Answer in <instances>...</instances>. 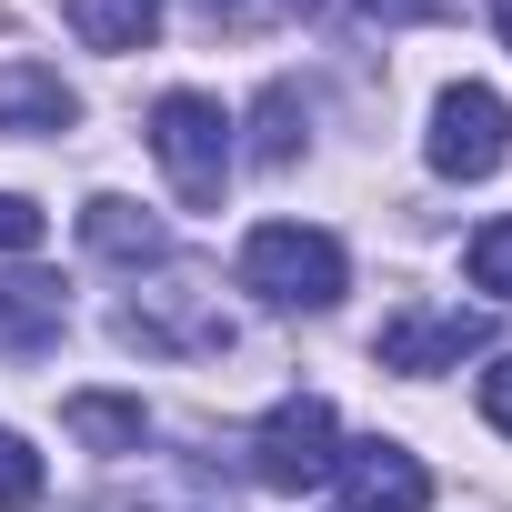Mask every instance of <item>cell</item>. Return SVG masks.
<instances>
[{"label": "cell", "instance_id": "1", "mask_svg": "<svg viewBox=\"0 0 512 512\" xmlns=\"http://www.w3.org/2000/svg\"><path fill=\"white\" fill-rule=\"evenodd\" d=\"M352 282L342 262V241L332 231H302V221H262L241 241V292H262L272 312H332Z\"/></svg>", "mask_w": 512, "mask_h": 512}, {"label": "cell", "instance_id": "2", "mask_svg": "<svg viewBox=\"0 0 512 512\" xmlns=\"http://www.w3.org/2000/svg\"><path fill=\"white\" fill-rule=\"evenodd\" d=\"M151 161L171 171V191L191 211H221V191H231V121H221V101L161 91L151 101Z\"/></svg>", "mask_w": 512, "mask_h": 512}, {"label": "cell", "instance_id": "3", "mask_svg": "<svg viewBox=\"0 0 512 512\" xmlns=\"http://www.w3.org/2000/svg\"><path fill=\"white\" fill-rule=\"evenodd\" d=\"M332 472H342V422H332V402L292 392L282 412H262V432H251V482H262V492H322Z\"/></svg>", "mask_w": 512, "mask_h": 512}, {"label": "cell", "instance_id": "4", "mask_svg": "<svg viewBox=\"0 0 512 512\" xmlns=\"http://www.w3.org/2000/svg\"><path fill=\"white\" fill-rule=\"evenodd\" d=\"M121 342H141V352H221L231 312H221V292L201 272H161L141 302H121Z\"/></svg>", "mask_w": 512, "mask_h": 512}, {"label": "cell", "instance_id": "5", "mask_svg": "<svg viewBox=\"0 0 512 512\" xmlns=\"http://www.w3.org/2000/svg\"><path fill=\"white\" fill-rule=\"evenodd\" d=\"M502 161H512V111H502V91L452 81V91L432 101V171H442V181H492Z\"/></svg>", "mask_w": 512, "mask_h": 512}, {"label": "cell", "instance_id": "6", "mask_svg": "<svg viewBox=\"0 0 512 512\" xmlns=\"http://www.w3.org/2000/svg\"><path fill=\"white\" fill-rule=\"evenodd\" d=\"M372 352H382V372H452L462 352H482V312H392L382 332H372Z\"/></svg>", "mask_w": 512, "mask_h": 512}, {"label": "cell", "instance_id": "7", "mask_svg": "<svg viewBox=\"0 0 512 512\" xmlns=\"http://www.w3.org/2000/svg\"><path fill=\"white\" fill-rule=\"evenodd\" d=\"M332 482L352 492V512H432V472H422L402 442H382V432H372V442H352Z\"/></svg>", "mask_w": 512, "mask_h": 512}, {"label": "cell", "instance_id": "8", "mask_svg": "<svg viewBox=\"0 0 512 512\" xmlns=\"http://www.w3.org/2000/svg\"><path fill=\"white\" fill-rule=\"evenodd\" d=\"M81 121V91L41 61H11L0 71V131H71Z\"/></svg>", "mask_w": 512, "mask_h": 512}, {"label": "cell", "instance_id": "9", "mask_svg": "<svg viewBox=\"0 0 512 512\" xmlns=\"http://www.w3.org/2000/svg\"><path fill=\"white\" fill-rule=\"evenodd\" d=\"M81 241L101 251V262H161V221H151L141 201H121V191H101V201L81 211Z\"/></svg>", "mask_w": 512, "mask_h": 512}, {"label": "cell", "instance_id": "10", "mask_svg": "<svg viewBox=\"0 0 512 512\" xmlns=\"http://www.w3.org/2000/svg\"><path fill=\"white\" fill-rule=\"evenodd\" d=\"M61 422H71V442H91V452H141V402H121V392H71L61 402Z\"/></svg>", "mask_w": 512, "mask_h": 512}, {"label": "cell", "instance_id": "11", "mask_svg": "<svg viewBox=\"0 0 512 512\" xmlns=\"http://www.w3.org/2000/svg\"><path fill=\"white\" fill-rule=\"evenodd\" d=\"M61 11H71V31L91 51H141L161 31V0H61Z\"/></svg>", "mask_w": 512, "mask_h": 512}, {"label": "cell", "instance_id": "12", "mask_svg": "<svg viewBox=\"0 0 512 512\" xmlns=\"http://www.w3.org/2000/svg\"><path fill=\"white\" fill-rule=\"evenodd\" d=\"M292 151H302V91L272 81L262 111H251V161H262V171H292Z\"/></svg>", "mask_w": 512, "mask_h": 512}, {"label": "cell", "instance_id": "13", "mask_svg": "<svg viewBox=\"0 0 512 512\" xmlns=\"http://www.w3.org/2000/svg\"><path fill=\"white\" fill-rule=\"evenodd\" d=\"M0 332H11L21 352H31V342H51V332H61V282H41V272L0 282Z\"/></svg>", "mask_w": 512, "mask_h": 512}, {"label": "cell", "instance_id": "14", "mask_svg": "<svg viewBox=\"0 0 512 512\" xmlns=\"http://www.w3.org/2000/svg\"><path fill=\"white\" fill-rule=\"evenodd\" d=\"M191 11H201L211 31H231V41H262V31H282V21L322 11V0H191Z\"/></svg>", "mask_w": 512, "mask_h": 512}, {"label": "cell", "instance_id": "15", "mask_svg": "<svg viewBox=\"0 0 512 512\" xmlns=\"http://www.w3.org/2000/svg\"><path fill=\"white\" fill-rule=\"evenodd\" d=\"M462 262H472V292H492V302H512V221H482V231H472V251H462Z\"/></svg>", "mask_w": 512, "mask_h": 512}, {"label": "cell", "instance_id": "16", "mask_svg": "<svg viewBox=\"0 0 512 512\" xmlns=\"http://www.w3.org/2000/svg\"><path fill=\"white\" fill-rule=\"evenodd\" d=\"M41 502V452L21 432H0V512H31Z\"/></svg>", "mask_w": 512, "mask_h": 512}, {"label": "cell", "instance_id": "17", "mask_svg": "<svg viewBox=\"0 0 512 512\" xmlns=\"http://www.w3.org/2000/svg\"><path fill=\"white\" fill-rule=\"evenodd\" d=\"M31 241H41V201L0 191V251H31Z\"/></svg>", "mask_w": 512, "mask_h": 512}, {"label": "cell", "instance_id": "18", "mask_svg": "<svg viewBox=\"0 0 512 512\" xmlns=\"http://www.w3.org/2000/svg\"><path fill=\"white\" fill-rule=\"evenodd\" d=\"M482 422H492V432H512V362H492V372H482Z\"/></svg>", "mask_w": 512, "mask_h": 512}, {"label": "cell", "instance_id": "19", "mask_svg": "<svg viewBox=\"0 0 512 512\" xmlns=\"http://www.w3.org/2000/svg\"><path fill=\"white\" fill-rule=\"evenodd\" d=\"M372 11H382V21H452L462 0H372Z\"/></svg>", "mask_w": 512, "mask_h": 512}, {"label": "cell", "instance_id": "20", "mask_svg": "<svg viewBox=\"0 0 512 512\" xmlns=\"http://www.w3.org/2000/svg\"><path fill=\"white\" fill-rule=\"evenodd\" d=\"M492 21H502V51H512V0H502V11H492Z\"/></svg>", "mask_w": 512, "mask_h": 512}]
</instances>
